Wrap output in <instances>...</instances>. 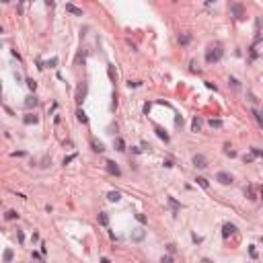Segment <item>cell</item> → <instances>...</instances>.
Returning a JSON list of instances; mask_svg holds the SVG:
<instances>
[{
    "mask_svg": "<svg viewBox=\"0 0 263 263\" xmlns=\"http://www.w3.org/2000/svg\"><path fill=\"white\" fill-rule=\"evenodd\" d=\"M66 13H70V14H76V17H82V8H78V6H74V4H66Z\"/></svg>",
    "mask_w": 263,
    "mask_h": 263,
    "instance_id": "obj_8",
    "label": "cell"
},
{
    "mask_svg": "<svg viewBox=\"0 0 263 263\" xmlns=\"http://www.w3.org/2000/svg\"><path fill=\"white\" fill-rule=\"evenodd\" d=\"M251 154L257 156V158H263V150H261V148H251Z\"/></svg>",
    "mask_w": 263,
    "mask_h": 263,
    "instance_id": "obj_26",
    "label": "cell"
},
{
    "mask_svg": "<svg viewBox=\"0 0 263 263\" xmlns=\"http://www.w3.org/2000/svg\"><path fill=\"white\" fill-rule=\"evenodd\" d=\"M142 236H144V230H140V228H136V234H134V238H136V241H140V238H142Z\"/></svg>",
    "mask_w": 263,
    "mask_h": 263,
    "instance_id": "obj_34",
    "label": "cell"
},
{
    "mask_svg": "<svg viewBox=\"0 0 263 263\" xmlns=\"http://www.w3.org/2000/svg\"><path fill=\"white\" fill-rule=\"evenodd\" d=\"M253 158H255L253 154H245V156H242V162H253Z\"/></svg>",
    "mask_w": 263,
    "mask_h": 263,
    "instance_id": "obj_37",
    "label": "cell"
},
{
    "mask_svg": "<svg viewBox=\"0 0 263 263\" xmlns=\"http://www.w3.org/2000/svg\"><path fill=\"white\" fill-rule=\"evenodd\" d=\"M195 181H197V185L204 187V189H208V187H210V183H208V179H206V177H197Z\"/></svg>",
    "mask_w": 263,
    "mask_h": 263,
    "instance_id": "obj_24",
    "label": "cell"
},
{
    "mask_svg": "<svg viewBox=\"0 0 263 263\" xmlns=\"http://www.w3.org/2000/svg\"><path fill=\"white\" fill-rule=\"evenodd\" d=\"M144 113H146V115L150 113V103H146V105H144Z\"/></svg>",
    "mask_w": 263,
    "mask_h": 263,
    "instance_id": "obj_42",
    "label": "cell"
},
{
    "mask_svg": "<svg viewBox=\"0 0 263 263\" xmlns=\"http://www.w3.org/2000/svg\"><path fill=\"white\" fill-rule=\"evenodd\" d=\"M200 130H201V119L193 117V121H191V132H200Z\"/></svg>",
    "mask_w": 263,
    "mask_h": 263,
    "instance_id": "obj_15",
    "label": "cell"
},
{
    "mask_svg": "<svg viewBox=\"0 0 263 263\" xmlns=\"http://www.w3.org/2000/svg\"><path fill=\"white\" fill-rule=\"evenodd\" d=\"M107 74H109L111 82H115V78H117V74H115V68H113V64H109V66H107Z\"/></svg>",
    "mask_w": 263,
    "mask_h": 263,
    "instance_id": "obj_18",
    "label": "cell"
},
{
    "mask_svg": "<svg viewBox=\"0 0 263 263\" xmlns=\"http://www.w3.org/2000/svg\"><path fill=\"white\" fill-rule=\"evenodd\" d=\"M183 124V117H181V115H177V117H175V125H181Z\"/></svg>",
    "mask_w": 263,
    "mask_h": 263,
    "instance_id": "obj_40",
    "label": "cell"
},
{
    "mask_svg": "<svg viewBox=\"0 0 263 263\" xmlns=\"http://www.w3.org/2000/svg\"><path fill=\"white\" fill-rule=\"evenodd\" d=\"M55 64H58V58H51V60H48V62H45V66H48V68H54Z\"/></svg>",
    "mask_w": 263,
    "mask_h": 263,
    "instance_id": "obj_30",
    "label": "cell"
},
{
    "mask_svg": "<svg viewBox=\"0 0 263 263\" xmlns=\"http://www.w3.org/2000/svg\"><path fill=\"white\" fill-rule=\"evenodd\" d=\"M82 62H84V51H78V55H76V60H74V64L78 66V64H82Z\"/></svg>",
    "mask_w": 263,
    "mask_h": 263,
    "instance_id": "obj_27",
    "label": "cell"
},
{
    "mask_svg": "<svg viewBox=\"0 0 263 263\" xmlns=\"http://www.w3.org/2000/svg\"><path fill=\"white\" fill-rule=\"evenodd\" d=\"M253 115H255L257 124H259V125H261V128H263V115H261V113H257V111H253Z\"/></svg>",
    "mask_w": 263,
    "mask_h": 263,
    "instance_id": "obj_29",
    "label": "cell"
},
{
    "mask_svg": "<svg viewBox=\"0 0 263 263\" xmlns=\"http://www.w3.org/2000/svg\"><path fill=\"white\" fill-rule=\"evenodd\" d=\"M193 165L197 166V169H206V166H208V160H206L204 154H195L193 156Z\"/></svg>",
    "mask_w": 263,
    "mask_h": 263,
    "instance_id": "obj_5",
    "label": "cell"
},
{
    "mask_svg": "<svg viewBox=\"0 0 263 263\" xmlns=\"http://www.w3.org/2000/svg\"><path fill=\"white\" fill-rule=\"evenodd\" d=\"M136 220H138L140 224H146V222H148V220H146V216H144V214H136Z\"/></svg>",
    "mask_w": 263,
    "mask_h": 263,
    "instance_id": "obj_32",
    "label": "cell"
},
{
    "mask_svg": "<svg viewBox=\"0 0 263 263\" xmlns=\"http://www.w3.org/2000/svg\"><path fill=\"white\" fill-rule=\"evenodd\" d=\"M99 224H101V226H107V224H109V216L105 214V212L99 214Z\"/></svg>",
    "mask_w": 263,
    "mask_h": 263,
    "instance_id": "obj_19",
    "label": "cell"
},
{
    "mask_svg": "<svg viewBox=\"0 0 263 263\" xmlns=\"http://www.w3.org/2000/svg\"><path fill=\"white\" fill-rule=\"evenodd\" d=\"M17 236H19V242H23V241H25V234H23L21 230H17Z\"/></svg>",
    "mask_w": 263,
    "mask_h": 263,
    "instance_id": "obj_39",
    "label": "cell"
},
{
    "mask_svg": "<svg viewBox=\"0 0 263 263\" xmlns=\"http://www.w3.org/2000/svg\"><path fill=\"white\" fill-rule=\"evenodd\" d=\"M245 195H247L249 200H257V195H255V187H253V185H249L247 189H245Z\"/></svg>",
    "mask_w": 263,
    "mask_h": 263,
    "instance_id": "obj_14",
    "label": "cell"
},
{
    "mask_svg": "<svg viewBox=\"0 0 263 263\" xmlns=\"http://www.w3.org/2000/svg\"><path fill=\"white\" fill-rule=\"evenodd\" d=\"M4 218H6V220H17L19 214H17V210H8L6 214H4Z\"/></svg>",
    "mask_w": 263,
    "mask_h": 263,
    "instance_id": "obj_22",
    "label": "cell"
},
{
    "mask_svg": "<svg viewBox=\"0 0 263 263\" xmlns=\"http://www.w3.org/2000/svg\"><path fill=\"white\" fill-rule=\"evenodd\" d=\"M228 82H230V86H232L234 90H238V89H241V84H238V80H236V78H230Z\"/></svg>",
    "mask_w": 263,
    "mask_h": 263,
    "instance_id": "obj_28",
    "label": "cell"
},
{
    "mask_svg": "<svg viewBox=\"0 0 263 263\" xmlns=\"http://www.w3.org/2000/svg\"><path fill=\"white\" fill-rule=\"evenodd\" d=\"M216 181H218V183H222V185H232V175L230 173H226V171H220V173L216 175Z\"/></svg>",
    "mask_w": 263,
    "mask_h": 263,
    "instance_id": "obj_2",
    "label": "cell"
},
{
    "mask_svg": "<svg viewBox=\"0 0 263 263\" xmlns=\"http://www.w3.org/2000/svg\"><path fill=\"white\" fill-rule=\"evenodd\" d=\"M189 41H191V35H189V33H183V35L179 37V43H181V45H187Z\"/></svg>",
    "mask_w": 263,
    "mask_h": 263,
    "instance_id": "obj_23",
    "label": "cell"
},
{
    "mask_svg": "<svg viewBox=\"0 0 263 263\" xmlns=\"http://www.w3.org/2000/svg\"><path fill=\"white\" fill-rule=\"evenodd\" d=\"M105 166H107V171H109L111 175H115V177H119V173H121V171H119L117 162H113V160H107V162H105Z\"/></svg>",
    "mask_w": 263,
    "mask_h": 263,
    "instance_id": "obj_6",
    "label": "cell"
},
{
    "mask_svg": "<svg viewBox=\"0 0 263 263\" xmlns=\"http://www.w3.org/2000/svg\"><path fill=\"white\" fill-rule=\"evenodd\" d=\"M76 119L80 121V124H89V117H86V113H84L82 109H78V111H76Z\"/></svg>",
    "mask_w": 263,
    "mask_h": 263,
    "instance_id": "obj_13",
    "label": "cell"
},
{
    "mask_svg": "<svg viewBox=\"0 0 263 263\" xmlns=\"http://www.w3.org/2000/svg\"><path fill=\"white\" fill-rule=\"evenodd\" d=\"M160 263H173V255H165L160 259Z\"/></svg>",
    "mask_w": 263,
    "mask_h": 263,
    "instance_id": "obj_35",
    "label": "cell"
},
{
    "mask_svg": "<svg viewBox=\"0 0 263 263\" xmlns=\"http://www.w3.org/2000/svg\"><path fill=\"white\" fill-rule=\"evenodd\" d=\"M166 249H169V253L173 255V253H175V245H173V242H171V245H166Z\"/></svg>",
    "mask_w": 263,
    "mask_h": 263,
    "instance_id": "obj_41",
    "label": "cell"
},
{
    "mask_svg": "<svg viewBox=\"0 0 263 263\" xmlns=\"http://www.w3.org/2000/svg\"><path fill=\"white\" fill-rule=\"evenodd\" d=\"M234 230H236L234 224H224V226H222V236H224V238H228V236L232 234Z\"/></svg>",
    "mask_w": 263,
    "mask_h": 263,
    "instance_id": "obj_7",
    "label": "cell"
},
{
    "mask_svg": "<svg viewBox=\"0 0 263 263\" xmlns=\"http://www.w3.org/2000/svg\"><path fill=\"white\" fill-rule=\"evenodd\" d=\"M154 132H156V136H158L160 140H165V142H169V134H166V132L162 130V128H158V125H156V128H154Z\"/></svg>",
    "mask_w": 263,
    "mask_h": 263,
    "instance_id": "obj_11",
    "label": "cell"
},
{
    "mask_svg": "<svg viewBox=\"0 0 263 263\" xmlns=\"http://www.w3.org/2000/svg\"><path fill=\"white\" fill-rule=\"evenodd\" d=\"M189 70H191V72H200V68H197V62H191V64H189Z\"/></svg>",
    "mask_w": 263,
    "mask_h": 263,
    "instance_id": "obj_38",
    "label": "cell"
},
{
    "mask_svg": "<svg viewBox=\"0 0 263 263\" xmlns=\"http://www.w3.org/2000/svg\"><path fill=\"white\" fill-rule=\"evenodd\" d=\"M230 13L234 14L236 19H245V6H242V4H238V2L230 4Z\"/></svg>",
    "mask_w": 263,
    "mask_h": 263,
    "instance_id": "obj_3",
    "label": "cell"
},
{
    "mask_svg": "<svg viewBox=\"0 0 263 263\" xmlns=\"http://www.w3.org/2000/svg\"><path fill=\"white\" fill-rule=\"evenodd\" d=\"M13 257H14L13 249H6V251H4V263H10V261H13Z\"/></svg>",
    "mask_w": 263,
    "mask_h": 263,
    "instance_id": "obj_25",
    "label": "cell"
},
{
    "mask_svg": "<svg viewBox=\"0 0 263 263\" xmlns=\"http://www.w3.org/2000/svg\"><path fill=\"white\" fill-rule=\"evenodd\" d=\"M208 125L212 128V130H220V128H222V119H210Z\"/></svg>",
    "mask_w": 263,
    "mask_h": 263,
    "instance_id": "obj_16",
    "label": "cell"
},
{
    "mask_svg": "<svg viewBox=\"0 0 263 263\" xmlns=\"http://www.w3.org/2000/svg\"><path fill=\"white\" fill-rule=\"evenodd\" d=\"M84 97H86V82L78 84V89H76V103L80 105L84 101Z\"/></svg>",
    "mask_w": 263,
    "mask_h": 263,
    "instance_id": "obj_4",
    "label": "cell"
},
{
    "mask_svg": "<svg viewBox=\"0 0 263 263\" xmlns=\"http://www.w3.org/2000/svg\"><path fill=\"white\" fill-rule=\"evenodd\" d=\"M206 86H208L210 90H216V84H212V82H206Z\"/></svg>",
    "mask_w": 263,
    "mask_h": 263,
    "instance_id": "obj_43",
    "label": "cell"
},
{
    "mask_svg": "<svg viewBox=\"0 0 263 263\" xmlns=\"http://www.w3.org/2000/svg\"><path fill=\"white\" fill-rule=\"evenodd\" d=\"M74 158H76V154H70V156H66V158H64V165H70Z\"/></svg>",
    "mask_w": 263,
    "mask_h": 263,
    "instance_id": "obj_36",
    "label": "cell"
},
{
    "mask_svg": "<svg viewBox=\"0 0 263 263\" xmlns=\"http://www.w3.org/2000/svg\"><path fill=\"white\" fill-rule=\"evenodd\" d=\"M166 201H169V206H171V210H173L175 214H177V212L181 210V204H179L177 200H175V197H166Z\"/></svg>",
    "mask_w": 263,
    "mask_h": 263,
    "instance_id": "obj_9",
    "label": "cell"
},
{
    "mask_svg": "<svg viewBox=\"0 0 263 263\" xmlns=\"http://www.w3.org/2000/svg\"><path fill=\"white\" fill-rule=\"evenodd\" d=\"M90 146H93V150H95V152H103L105 150V146H103V142H99V140H90Z\"/></svg>",
    "mask_w": 263,
    "mask_h": 263,
    "instance_id": "obj_10",
    "label": "cell"
},
{
    "mask_svg": "<svg viewBox=\"0 0 263 263\" xmlns=\"http://www.w3.org/2000/svg\"><path fill=\"white\" fill-rule=\"evenodd\" d=\"M35 105H37V99L35 97H27L25 99V107H27V109H31V107H35Z\"/></svg>",
    "mask_w": 263,
    "mask_h": 263,
    "instance_id": "obj_20",
    "label": "cell"
},
{
    "mask_svg": "<svg viewBox=\"0 0 263 263\" xmlns=\"http://www.w3.org/2000/svg\"><path fill=\"white\" fill-rule=\"evenodd\" d=\"M37 115H33V113H29V115H25L23 117V121H25V125H31V124H37Z\"/></svg>",
    "mask_w": 263,
    "mask_h": 263,
    "instance_id": "obj_12",
    "label": "cell"
},
{
    "mask_svg": "<svg viewBox=\"0 0 263 263\" xmlns=\"http://www.w3.org/2000/svg\"><path fill=\"white\" fill-rule=\"evenodd\" d=\"M222 55H224V51H222L220 45H210L208 49H206V62L208 64H216L222 60Z\"/></svg>",
    "mask_w": 263,
    "mask_h": 263,
    "instance_id": "obj_1",
    "label": "cell"
},
{
    "mask_svg": "<svg viewBox=\"0 0 263 263\" xmlns=\"http://www.w3.org/2000/svg\"><path fill=\"white\" fill-rule=\"evenodd\" d=\"M101 263H111V261L107 259V257H103V259H101Z\"/></svg>",
    "mask_w": 263,
    "mask_h": 263,
    "instance_id": "obj_44",
    "label": "cell"
},
{
    "mask_svg": "<svg viewBox=\"0 0 263 263\" xmlns=\"http://www.w3.org/2000/svg\"><path fill=\"white\" fill-rule=\"evenodd\" d=\"M224 152L228 154V156H236V152H234V150H230V146H228V144L224 146Z\"/></svg>",
    "mask_w": 263,
    "mask_h": 263,
    "instance_id": "obj_33",
    "label": "cell"
},
{
    "mask_svg": "<svg viewBox=\"0 0 263 263\" xmlns=\"http://www.w3.org/2000/svg\"><path fill=\"white\" fill-rule=\"evenodd\" d=\"M115 150H119V152H124V150H125V142H124V138H115Z\"/></svg>",
    "mask_w": 263,
    "mask_h": 263,
    "instance_id": "obj_17",
    "label": "cell"
},
{
    "mask_svg": "<svg viewBox=\"0 0 263 263\" xmlns=\"http://www.w3.org/2000/svg\"><path fill=\"white\" fill-rule=\"evenodd\" d=\"M107 197H109V201H119L121 200V193H119V191H109Z\"/></svg>",
    "mask_w": 263,
    "mask_h": 263,
    "instance_id": "obj_21",
    "label": "cell"
},
{
    "mask_svg": "<svg viewBox=\"0 0 263 263\" xmlns=\"http://www.w3.org/2000/svg\"><path fill=\"white\" fill-rule=\"evenodd\" d=\"M27 86H29L31 90H35V89H37V82H35L33 78H29V80H27Z\"/></svg>",
    "mask_w": 263,
    "mask_h": 263,
    "instance_id": "obj_31",
    "label": "cell"
}]
</instances>
